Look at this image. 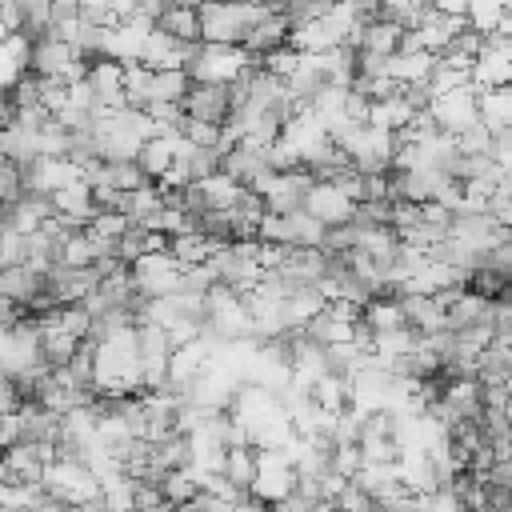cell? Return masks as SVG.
Returning <instances> with one entry per match:
<instances>
[{"mask_svg":"<svg viewBox=\"0 0 512 512\" xmlns=\"http://www.w3.org/2000/svg\"><path fill=\"white\" fill-rule=\"evenodd\" d=\"M280 12V4H200V44H240L248 28Z\"/></svg>","mask_w":512,"mask_h":512,"instance_id":"obj_1","label":"cell"},{"mask_svg":"<svg viewBox=\"0 0 512 512\" xmlns=\"http://www.w3.org/2000/svg\"><path fill=\"white\" fill-rule=\"evenodd\" d=\"M248 64H260L256 56H248L240 44H196L184 72L192 84H216V88H228Z\"/></svg>","mask_w":512,"mask_h":512,"instance_id":"obj_2","label":"cell"},{"mask_svg":"<svg viewBox=\"0 0 512 512\" xmlns=\"http://www.w3.org/2000/svg\"><path fill=\"white\" fill-rule=\"evenodd\" d=\"M180 264L168 252H148L136 264H128V280L136 288V296L156 300V296H176L180 292Z\"/></svg>","mask_w":512,"mask_h":512,"instance_id":"obj_3","label":"cell"},{"mask_svg":"<svg viewBox=\"0 0 512 512\" xmlns=\"http://www.w3.org/2000/svg\"><path fill=\"white\" fill-rule=\"evenodd\" d=\"M20 168V188L24 192H36V196H56L60 188L76 184L80 180V168L72 160H48V156H36L28 164H16Z\"/></svg>","mask_w":512,"mask_h":512,"instance_id":"obj_4","label":"cell"},{"mask_svg":"<svg viewBox=\"0 0 512 512\" xmlns=\"http://www.w3.org/2000/svg\"><path fill=\"white\" fill-rule=\"evenodd\" d=\"M428 116H432L436 132H444V136H460L464 128L476 124V92H472V88H456V92L432 96Z\"/></svg>","mask_w":512,"mask_h":512,"instance_id":"obj_5","label":"cell"},{"mask_svg":"<svg viewBox=\"0 0 512 512\" xmlns=\"http://www.w3.org/2000/svg\"><path fill=\"white\" fill-rule=\"evenodd\" d=\"M84 84L92 88L96 108H104V112H120V108H124V64L96 56V60H88Z\"/></svg>","mask_w":512,"mask_h":512,"instance_id":"obj_6","label":"cell"},{"mask_svg":"<svg viewBox=\"0 0 512 512\" xmlns=\"http://www.w3.org/2000/svg\"><path fill=\"white\" fill-rule=\"evenodd\" d=\"M300 212H308L324 228H336V224H348L352 220V200L336 184H312L304 192V200H300Z\"/></svg>","mask_w":512,"mask_h":512,"instance_id":"obj_7","label":"cell"},{"mask_svg":"<svg viewBox=\"0 0 512 512\" xmlns=\"http://www.w3.org/2000/svg\"><path fill=\"white\" fill-rule=\"evenodd\" d=\"M184 116L188 120H200V124H228L232 108H228V88H216V84H192L188 96L180 100Z\"/></svg>","mask_w":512,"mask_h":512,"instance_id":"obj_8","label":"cell"},{"mask_svg":"<svg viewBox=\"0 0 512 512\" xmlns=\"http://www.w3.org/2000/svg\"><path fill=\"white\" fill-rule=\"evenodd\" d=\"M396 304H400L404 324H408L416 336L448 332V328H444V308H440L432 296H396Z\"/></svg>","mask_w":512,"mask_h":512,"instance_id":"obj_9","label":"cell"},{"mask_svg":"<svg viewBox=\"0 0 512 512\" xmlns=\"http://www.w3.org/2000/svg\"><path fill=\"white\" fill-rule=\"evenodd\" d=\"M72 60H76V52H72L64 40L40 36V40L32 44V52H28V72H32V76H60V80H64V72H68Z\"/></svg>","mask_w":512,"mask_h":512,"instance_id":"obj_10","label":"cell"},{"mask_svg":"<svg viewBox=\"0 0 512 512\" xmlns=\"http://www.w3.org/2000/svg\"><path fill=\"white\" fill-rule=\"evenodd\" d=\"M16 420H20V440L24 444H56V436H60V416H52L40 404H20Z\"/></svg>","mask_w":512,"mask_h":512,"instance_id":"obj_11","label":"cell"},{"mask_svg":"<svg viewBox=\"0 0 512 512\" xmlns=\"http://www.w3.org/2000/svg\"><path fill=\"white\" fill-rule=\"evenodd\" d=\"M284 40H288V20L280 16V12H272L268 20H260L256 28H248L244 32V40H240V48L248 52V56H268V52H276V48H284Z\"/></svg>","mask_w":512,"mask_h":512,"instance_id":"obj_12","label":"cell"},{"mask_svg":"<svg viewBox=\"0 0 512 512\" xmlns=\"http://www.w3.org/2000/svg\"><path fill=\"white\" fill-rule=\"evenodd\" d=\"M156 28L168 32L176 44H200V16H196V4H164Z\"/></svg>","mask_w":512,"mask_h":512,"instance_id":"obj_13","label":"cell"},{"mask_svg":"<svg viewBox=\"0 0 512 512\" xmlns=\"http://www.w3.org/2000/svg\"><path fill=\"white\" fill-rule=\"evenodd\" d=\"M476 120L488 132L512 128V88H484V92H476Z\"/></svg>","mask_w":512,"mask_h":512,"instance_id":"obj_14","label":"cell"},{"mask_svg":"<svg viewBox=\"0 0 512 512\" xmlns=\"http://www.w3.org/2000/svg\"><path fill=\"white\" fill-rule=\"evenodd\" d=\"M432 64H436V56H428V52H396V56H388V64H384V76L396 84V88H408V84H424L428 80V72H432Z\"/></svg>","mask_w":512,"mask_h":512,"instance_id":"obj_15","label":"cell"},{"mask_svg":"<svg viewBox=\"0 0 512 512\" xmlns=\"http://www.w3.org/2000/svg\"><path fill=\"white\" fill-rule=\"evenodd\" d=\"M36 292H44V280L36 272H28L24 264L20 268H0V296L12 308H28L36 300Z\"/></svg>","mask_w":512,"mask_h":512,"instance_id":"obj_16","label":"cell"},{"mask_svg":"<svg viewBox=\"0 0 512 512\" xmlns=\"http://www.w3.org/2000/svg\"><path fill=\"white\" fill-rule=\"evenodd\" d=\"M468 60H456V56H436V64H432V72H428V80H424V88L432 92V96H444V92H456V88H468Z\"/></svg>","mask_w":512,"mask_h":512,"instance_id":"obj_17","label":"cell"},{"mask_svg":"<svg viewBox=\"0 0 512 512\" xmlns=\"http://www.w3.org/2000/svg\"><path fill=\"white\" fill-rule=\"evenodd\" d=\"M48 200H52V212H56V216H68V220H80V224H88V220L96 216V208H92V188H88L84 180L60 188V192L48 196Z\"/></svg>","mask_w":512,"mask_h":512,"instance_id":"obj_18","label":"cell"},{"mask_svg":"<svg viewBox=\"0 0 512 512\" xmlns=\"http://www.w3.org/2000/svg\"><path fill=\"white\" fill-rule=\"evenodd\" d=\"M360 324H364L372 336H380V332H396V328H408V324H404V316H400L396 296H372V300L360 308Z\"/></svg>","mask_w":512,"mask_h":512,"instance_id":"obj_19","label":"cell"},{"mask_svg":"<svg viewBox=\"0 0 512 512\" xmlns=\"http://www.w3.org/2000/svg\"><path fill=\"white\" fill-rule=\"evenodd\" d=\"M220 476L248 496L252 488V476H256V452L248 444H236V448H224V464H220Z\"/></svg>","mask_w":512,"mask_h":512,"instance_id":"obj_20","label":"cell"},{"mask_svg":"<svg viewBox=\"0 0 512 512\" xmlns=\"http://www.w3.org/2000/svg\"><path fill=\"white\" fill-rule=\"evenodd\" d=\"M196 192H200V200H204L208 212H232V204L240 200V184L228 180L224 172H212V176L196 180Z\"/></svg>","mask_w":512,"mask_h":512,"instance_id":"obj_21","label":"cell"},{"mask_svg":"<svg viewBox=\"0 0 512 512\" xmlns=\"http://www.w3.org/2000/svg\"><path fill=\"white\" fill-rule=\"evenodd\" d=\"M136 168L156 184V180L172 168V136H152V140H144L140 152H136Z\"/></svg>","mask_w":512,"mask_h":512,"instance_id":"obj_22","label":"cell"},{"mask_svg":"<svg viewBox=\"0 0 512 512\" xmlns=\"http://www.w3.org/2000/svg\"><path fill=\"white\" fill-rule=\"evenodd\" d=\"M400 32H404V28H396V24H388V20H368V24H364V36H360V48H356V52H372V56L388 60V56H396Z\"/></svg>","mask_w":512,"mask_h":512,"instance_id":"obj_23","label":"cell"},{"mask_svg":"<svg viewBox=\"0 0 512 512\" xmlns=\"http://www.w3.org/2000/svg\"><path fill=\"white\" fill-rule=\"evenodd\" d=\"M192 80L184 68H172V72H152V84H148V104H180L188 96Z\"/></svg>","mask_w":512,"mask_h":512,"instance_id":"obj_24","label":"cell"},{"mask_svg":"<svg viewBox=\"0 0 512 512\" xmlns=\"http://www.w3.org/2000/svg\"><path fill=\"white\" fill-rule=\"evenodd\" d=\"M36 348H40V360H44L48 368H64V364L72 360V352L80 348V340L68 336V332H60V328H44V332L36 336Z\"/></svg>","mask_w":512,"mask_h":512,"instance_id":"obj_25","label":"cell"},{"mask_svg":"<svg viewBox=\"0 0 512 512\" xmlns=\"http://www.w3.org/2000/svg\"><path fill=\"white\" fill-rule=\"evenodd\" d=\"M320 308H324V296L316 292V284L312 288H296L292 296H284V324L288 328H304Z\"/></svg>","mask_w":512,"mask_h":512,"instance_id":"obj_26","label":"cell"},{"mask_svg":"<svg viewBox=\"0 0 512 512\" xmlns=\"http://www.w3.org/2000/svg\"><path fill=\"white\" fill-rule=\"evenodd\" d=\"M196 492H200V476L192 468H180V472H164L160 476V500L172 504V508H184Z\"/></svg>","mask_w":512,"mask_h":512,"instance_id":"obj_27","label":"cell"},{"mask_svg":"<svg viewBox=\"0 0 512 512\" xmlns=\"http://www.w3.org/2000/svg\"><path fill=\"white\" fill-rule=\"evenodd\" d=\"M504 16H512V12H508V4H496V0H468V8H464V20L476 36H492Z\"/></svg>","mask_w":512,"mask_h":512,"instance_id":"obj_28","label":"cell"},{"mask_svg":"<svg viewBox=\"0 0 512 512\" xmlns=\"http://www.w3.org/2000/svg\"><path fill=\"white\" fill-rule=\"evenodd\" d=\"M56 264H60V268H92V264H96V244H92L84 232L60 240V244H56Z\"/></svg>","mask_w":512,"mask_h":512,"instance_id":"obj_29","label":"cell"},{"mask_svg":"<svg viewBox=\"0 0 512 512\" xmlns=\"http://www.w3.org/2000/svg\"><path fill=\"white\" fill-rule=\"evenodd\" d=\"M320 240H324V224H316L308 212L288 216V248H320Z\"/></svg>","mask_w":512,"mask_h":512,"instance_id":"obj_30","label":"cell"},{"mask_svg":"<svg viewBox=\"0 0 512 512\" xmlns=\"http://www.w3.org/2000/svg\"><path fill=\"white\" fill-rule=\"evenodd\" d=\"M356 452H360V464H396L400 444L392 436H360Z\"/></svg>","mask_w":512,"mask_h":512,"instance_id":"obj_31","label":"cell"},{"mask_svg":"<svg viewBox=\"0 0 512 512\" xmlns=\"http://www.w3.org/2000/svg\"><path fill=\"white\" fill-rule=\"evenodd\" d=\"M148 84H152V72L144 64H124V108H144Z\"/></svg>","mask_w":512,"mask_h":512,"instance_id":"obj_32","label":"cell"},{"mask_svg":"<svg viewBox=\"0 0 512 512\" xmlns=\"http://www.w3.org/2000/svg\"><path fill=\"white\" fill-rule=\"evenodd\" d=\"M152 212H160V188H156V184H144V188H136V192L124 196V216H128L132 224L148 220Z\"/></svg>","mask_w":512,"mask_h":512,"instance_id":"obj_33","label":"cell"},{"mask_svg":"<svg viewBox=\"0 0 512 512\" xmlns=\"http://www.w3.org/2000/svg\"><path fill=\"white\" fill-rule=\"evenodd\" d=\"M36 156H48V160H68V132L48 120L40 132H36Z\"/></svg>","mask_w":512,"mask_h":512,"instance_id":"obj_34","label":"cell"},{"mask_svg":"<svg viewBox=\"0 0 512 512\" xmlns=\"http://www.w3.org/2000/svg\"><path fill=\"white\" fill-rule=\"evenodd\" d=\"M128 224H132V220H128V216H120V212H96V216L88 220V228H84V232H88L92 240H112V244H116V240L128 232Z\"/></svg>","mask_w":512,"mask_h":512,"instance_id":"obj_35","label":"cell"},{"mask_svg":"<svg viewBox=\"0 0 512 512\" xmlns=\"http://www.w3.org/2000/svg\"><path fill=\"white\" fill-rule=\"evenodd\" d=\"M328 472H336L340 480H352L360 472V452L356 444H336L332 456H328Z\"/></svg>","mask_w":512,"mask_h":512,"instance_id":"obj_36","label":"cell"},{"mask_svg":"<svg viewBox=\"0 0 512 512\" xmlns=\"http://www.w3.org/2000/svg\"><path fill=\"white\" fill-rule=\"evenodd\" d=\"M20 264H24V236L0 228V268H20Z\"/></svg>","mask_w":512,"mask_h":512,"instance_id":"obj_37","label":"cell"},{"mask_svg":"<svg viewBox=\"0 0 512 512\" xmlns=\"http://www.w3.org/2000/svg\"><path fill=\"white\" fill-rule=\"evenodd\" d=\"M212 172H220L216 148H192V156H188V176H192V184L204 180V176H212Z\"/></svg>","mask_w":512,"mask_h":512,"instance_id":"obj_38","label":"cell"},{"mask_svg":"<svg viewBox=\"0 0 512 512\" xmlns=\"http://www.w3.org/2000/svg\"><path fill=\"white\" fill-rule=\"evenodd\" d=\"M16 408H20L16 384H12V376H4V372H0V416H12Z\"/></svg>","mask_w":512,"mask_h":512,"instance_id":"obj_39","label":"cell"},{"mask_svg":"<svg viewBox=\"0 0 512 512\" xmlns=\"http://www.w3.org/2000/svg\"><path fill=\"white\" fill-rule=\"evenodd\" d=\"M12 444H20V420H16V412L12 416H0V452L12 448Z\"/></svg>","mask_w":512,"mask_h":512,"instance_id":"obj_40","label":"cell"}]
</instances>
